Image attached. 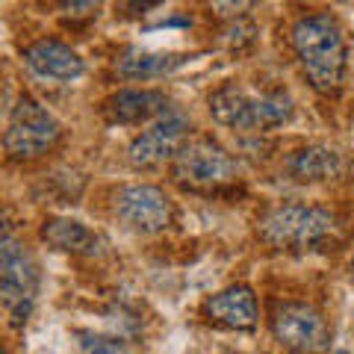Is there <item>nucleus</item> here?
<instances>
[{
    "label": "nucleus",
    "instance_id": "1",
    "mask_svg": "<svg viewBox=\"0 0 354 354\" xmlns=\"http://www.w3.org/2000/svg\"><path fill=\"white\" fill-rule=\"evenodd\" d=\"M290 41L310 86L322 95L339 92L348 71V39L339 18L330 12L298 18L292 24Z\"/></svg>",
    "mask_w": 354,
    "mask_h": 354
},
{
    "label": "nucleus",
    "instance_id": "2",
    "mask_svg": "<svg viewBox=\"0 0 354 354\" xmlns=\"http://www.w3.org/2000/svg\"><path fill=\"white\" fill-rule=\"evenodd\" d=\"M216 124L236 133H266L292 118V97L283 88L251 92L242 83H221L207 97Z\"/></svg>",
    "mask_w": 354,
    "mask_h": 354
},
{
    "label": "nucleus",
    "instance_id": "3",
    "mask_svg": "<svg viewBox=\"0 0 354 354\" xmlns=\"http://www.w3.org/2000/svg\"><path fill=\"white\" fill-rule=\"evenodd\" d=\"M337 230V216L319 204H274L257 218V234L263 242L286 251L316 248Z\"/></svg>",
    "mask_w": 354,
    "mask_h": 354
},
{
    "label": "nucleus",
    "instance_id": "4",
    "mask_svg": "<svg viewBox=\"0 0 354 354\" xmlns=\"http://www.w3.org/2000/svg\"><path fill=\"white\" fill-rule=\"evenodd\" d=\"M62 139V124L59 118L50 113L48 106H41L36 97L21 95L15 106L9 109L6 130H3V151L9 160H36L41 153L57 148Z\"/></svg>",
    "mask_w": 354,
    "mask_h": 354
},
{
    "label": "nucleus",
    "instance_id": "5",
    "mask_svg": "<svg viewBox=\"0 0 354 354\" xmlns=\"http://www.w3.org/2000/svg\"><path fill=\"white\" fill-rule=\"evenodd\" d=\"M36 292H39V263L24 242L6 230L3 239H0V298H3V310L12 328L27 325Z\"/></svg>",
    "mask_w": 354,
    "mask_h": 354
},
{
    "label": "nucleus",
    "instance_id": "6",
    "mask_svg": "<svg viewBox=\"0 0 354 354\" xmlns=\"http://www.w3.org/2000/svg\"><path fill=\"white\" fill-rule=\"evenodd\" d=\"M239 174L236 160L225 145L209 136L189 139L183 151L171 162V177L189 192H216L221 186L234 183Z\"/></svg>",
    "mask_w": 354,
    "mask_h": 354
},
{
    "label": "nucleus",
    "instance_id": "7",
    "mask_svg": "<svg viewBox=\"0 0 354 354\" xmlns=\"http://www.w3.org/2000/svg\"><path fill=\"white\" fill-rule=\"evenodd\" d=\"M269 325L274 339L292 354H328L330 348L328 319L307 301H274Z\"/></svg>",
    "mask_w": 354,
    "mask_h": 354
},
{
    "label": "nucleus",
    "instance_id": "8",
    "mask_svg": "<svg viewBox=\"0 0 354 354\" xmlns=\"http://www.w3.org/2000/svg\"><path fill=\"white\" fill-rule=\"evenodd\" d=\"M115 216L142 236L162 234L174 221V201L153 183H124L113 198Z\"/></svg>",
    "mask_w": 354,
    "mask_h": 354
},
{
    "label": "nucleus",
    "instance_id": "9",
    "mask_svg": "<svg viewBox=\"0 0 354 354\" xmlns=\"http://www.w3.org/2000/svg\"><path fill=\"white\" fill-rule=\"evenodd\" d=\"M189 118L180 109L171 106L165 115L139 133L127 148V160L133 169H157L162 162H174V157L183 151V145L189 142Z\"/></svg>",
    "mask_w": 354,
    "mask_h": 354
},
{
    "label": "nucleus",
    "instance_id": "10",
    "mask_svg": "<svg viewBox=\"0 0 354 354\" xmlns=\"http://www.w3.org/2000/svg\"><path fill=\"white\" fill-rule=\"evenodd\" d=\"M171 109V101L157 88H118L101 104V115L106 124L118 127H136V124H151L160 115Z\"/></svg>",
    "mask_w": 354,
    "mask_h": 354
},
{
    "label": "nucleus",
    "instance_id": "11",
    "mask_svg": "<svg viewBox=\"0 0 354 354\" xmlns=\"http://www.w3.org/2000/svg\"><path fill=\"white\" fill-rule=\"evenodd\" d=\"M27 68L41 77V80H57V83H71L80 80L86 74V62L71 44H65L59 39H39L24 48L21 53Z\"/></svg>",
    "mask_w": 354,
    "mask_h": 354
},
{
    "label": "nucleus",
    "instance_id": "12",
    "mask_svg": "<svg viewBox=\"0 0 354 354\" xmlns=\"http://www.w3.org/2000/svg\"><path fill=\"white\" fill-rule=\"evenodd\" d=\"M204 316L213 325L230 328V330H251L257 325L260 307L257 295L248 283H230L225 290H218L216 295H209L204 301Z\"/></svg>",
    "mask_w": 354,
    "mask_h": 354
},
{
    "label": "nucleus",
    "instance_id": "13",
    "mask_svg": "<svg viewBox=\"0 0 354 354\" xmlns=\"http://www.w3.org/2000/svg\"><path fill=\"white\" fill-rule=\"evenodd\" d=\"M283 171L292 177L295 183H325L334 180V177H342L346 171V157L334 148V145H304L292 151L290 157L283 160Z\"/></svg>",
    "mask_w": 354,
    "mask_h": 354
},
{
    "label": "nucleus",
    "instance_id": "14",
    "mask_svg": "<svg viewBox=\"0 0 354 354\" xmlns=\"http://www.w3.org/2000/svg\"><path fill=\"white\" fill-rule=\"evenodd\" d=\"M192 62L189 53H171V50H145V48H127L121 57H115V74L121 80H133V83H145V80H157L177 71L180 65Z\"/></svg>",
    "mask_w": 354,
    "mask_h": 354
},
{
    "label": "nucleus",
    "instance_id": "15",
    "mask_svg": "<svg viewBox=\"0 0 354 354\" xmlns=\"http://www.w3.org/2000/svg\"><path fill=\"white\" fill-rule=\"evenodd\" d=\"M41 239L48 242L53 251L77 254V257H95L104 248V239L95 234L88 225L71 216H50L41 225Z\"/></svg>",
    "mask_w": 354,
    "mask_h": 354
},
{
    "label": "nucleus",
    "instance_id": "16",
    "mask_svg": "<svg viewBox=\"0 0 354 354\" xmlns=\"http://www.w3.org/2000/svg\"><path fill=\"white\" fill-rule=\"evenodd\" d=\"M80 354H124V342L109 334L83 330L80 334Z\"/></svg>",
    "mask_w": 354,
    "mask_h": 354
},
{
    "label": "nucleus",
    "instance_id": "17",
    "mask_svg": "<svg viewBox=\"0 0 354 354\" xmlns=\"http://www.w3.org/2000/svg\"><path fill=\"white\" fill-rule=\"evenodd\" d=\"M348 278L354 281V251H351V260H348Z\"/></svg>",
    "mask_w": 354,
    "mask_h": 354
},
{
    "label": "nucleus",
    "instance_id": "18",
    "mask_svg": "<svg viewBox=\"0 0 354 354\" xmlns=\"http://www.w3.org/2000/svg\"><path fill=\"white\" fill-rule=\"evenodd\" d=\"M337 354H346V351H337Z\"/></svg>",
    "mask_w": 354,
    "mask_h": 354
}]
</instances>
